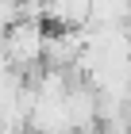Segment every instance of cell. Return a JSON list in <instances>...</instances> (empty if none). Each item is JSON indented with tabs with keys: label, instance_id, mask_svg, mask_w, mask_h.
Segmentation results:
<instances>
[{
	"label": "cell",
	"instance_id": "obj_3",
	"mask_svg": "<svg viewBox=\"0 0 131 134\" xmlns=\"http://www.w3.org/2000/svg\"><path fill=\"white\" fill-rule=\"evenodd\" d=\"M0 134H4V126H0Z\"/></svg>",
	"mask_w": 131,
	"mask_h": 134
},
{
	"label": "cell",
	"instance_id": "obj_2",
	"mask_svg": "<svg viewBox=\"0 0 131 134\" xmlns=\"http://www.w3.org/2000/svg\"><path fill=\"white\" fill-rule=\"evenodd\" d=\"M23 19V0H0V31H8Z\"/></svg>",
	"mask_w": 131,
	"mask_h": 134
},
{
	"label": "cell",
	"instance_id": "obj_1",
	"mask_svg": "<svg viewBox=\"0 0 131 134\" xmlns=\"http://www.w3.org/2000/svg\"><path fill=\"white\" fill-rule=\"evenodd\" d=\"M42 38H46V27L42 23L20 19L16 27L0 31V58L16 73H35L42 65Z\"/></svg>",
	"mask_w": 131,
	"mask_h": 134
}]
</instances>
